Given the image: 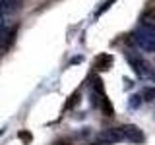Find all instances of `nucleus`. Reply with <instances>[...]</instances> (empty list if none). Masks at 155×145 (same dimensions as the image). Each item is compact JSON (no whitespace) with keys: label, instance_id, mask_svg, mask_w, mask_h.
<instances>
[{"label":"nucleus","instance_id":"4468645a","mask_svg":"<svg viewBox=\"0 0 155 145\" xmlns=\"http://www.w3.org/2000/svg\"><path fill=\"white\" fill-rule=\"evenodd\" d=\"M6 27H8V25H6V21H4V18H0V33H2Z\"/></svg>","mask_w":155,"mask_h":145},{"label":"nucleus","instance_id":"39448f33","mask_svg":"<svg viewBox=\"0 0 155 145\" xmlns=\"http://www.w3.org/2000/svg\"><path fill=\"white\" fill-rule=\"evenodd\" d=\"M113 62H114L113 54H109V52H101V54L95 58L93 68H95L97 72H107V70H110V68H113Z\"/></svg>","mask_w":155,"mask_h":145},{"label":"nucleus","instance_id":"f3484780","mask_svg":"<svg viewBox=\"0 0 155 145\" xmlns=\"http://www.w3.org/2000/svg\"><path fill=\"white\" fill-rule=\"evenodd\" d=\"M56 145H70V143H66V141H58Z\"/></svg>","mask_w":155,"mask_h":145},{"label":"nucleus","instance_id":"ddd939ff","mask_svg":"<svg viewBox=\"0 0 155 145\" xmlns=\"http://www.w3.org/2000/svg\"><path fill=\"white\" fill-rule=\"evenodd\" d=\"M140 101H143V99H140L138 95H132V97H130V106H132V108H136V106L140 105Z\"/></svg>","mask_w":155,"mask_h":145},{"label":"nucleus","instance_id":"20e7f679","mask_svg":"<svg viewBox=\"0 0 155 145\" xmlns=\"http://www.w3.org/2000/svg\"><path fill=\"white\" fill-rule=\"evenodd\" d=\"M97 139L103 141V143L113 145V143L124 141V134H122V130H120V128H109V130H103V132L97 135Z\"/></svg>","mask_w":155,"mask_h":145},{"label":"nucleus","instance_id":"2eb2a0df","mask_svg":"<svg viewBox=\"0 0 155 145\" xmlns=\"http://www.w3.org/2000/svg\"><path fill=\"white\" fill-rule=\"evenodd\" d=\"M81 60H84L81 56H76V58H72V62H70V64H78V62H81Z\"/></svg>","mask_w":155,"mask_h":145},{"label":"nucleus","instance_id":"f8f14e48","mask_svg":"<svg viewBox=\"0 0 155 145\" xmlns=\"http://www.w3.org/2000/svg\"><path fill=\"white\" fill-rule=\"evenodd\" d=\"M19 139H21V141H25V143H31L33 135L29 134V132H19Z\"/></svg>","mask_w":155,"mask_h":145},{"label":"nucleus","instance_id":"f03ea898","mask_svg":"<svg viewBox=\"0 0 155 145\" xmlns=\"http://www.w3.org/2000/svg\"><path fill=\"white\" fill-rule=\"evenodd\" d=\"M126 60H128V64L132 66V70L136 72L138 76H151V70H149V62L145 60V58L142 54H138V52H132V50H128L126 52Z\"/></svg>","mask_w":155,"mask_h":145},{"label":"nucleus","instance_id":"9b49d317","mask_svg":"<svg viewBox=\"0 0 155 145\" xmlns=\"http://www.w3.org/2000/svg\"><path fill=\"white\" fill-rule=\"evenodd\" d=\"M116 2V0H105V2H103V6H101L99 10H97V16H101V14H103L105 12V10H109L110 6H113V4Z\"/></svg>","mask_w":155,"mask_h":145},{"label":"nucleus","instance_id":"423d86ee","mask_svg":"<svg viewBox=\"0 0 155 145\" xmlns=\"http://www.w3.org/2000/svg\"><path fill=\"white\" fill-rule=\"evenodd\" d=\"M16 33H18V25L6 27L2 33H0V48H2V50H8L10 48V45H12L14 39H16Z\"/></svg>","mask_w":155,"mask_h":145},{"label":"nucleus","instance_id":"a211bd4d","mask_svg":"<svg viewBox=\"0 0 155 145\" xmlns=\"http://www.w3.org/2000/svg\"><path fill=\"white\" fill-rule=\"evenodd\" d=\"M151 79H153V81H155V72H151Z\"/></svg>","mask_w":155,"mask_h":145},{"label":"nucleus","instance_id":"dca6fc26","mask_svg":"<svg viewBox=\"0 0 155 145\" xmlns=\"http://www.w3.org/2000/svg\"><path fill=\"white\" fill-rule=\"evenodd\" d=\"M124 83H126V89H130L134 83H132V79H124Z\"/></svg>","mask_w":155,"mask_h":145},{"label":"nucleus","instance_id":"1a4fd4ad","mask_svg":"<svg viewBox=\"0 0 155 145\" xmlns=\"http://www.w3.org/2000/svg\"><path fill=\"white\" fill-rule=\"evenodd\" d=\"M142 99L145 101V103H151V101H155V87H143Z\"/></svg>","mask_w":155,"mask_h":145},{"label":"nucleus","instance_id":"f257e3e1","mask_svg":"<svg viewBox=\"0 0 155 145\" xmlns=\"http://www.w3.org/2000/svg\"><path fill=\"white\" fill-rule=\"evenodd\" d=\"M134 43L145 52H155V25H145L142 23L134 31Z\"/></svg>","mask_w":155,"mask_h":145},{"label":"nucleus","instance_id":"7ed1b4c3","mask_svg":"<svg viewBox=\"0 0 155 145\" xmlns=\"http://www.w3.org/2000/svg\"><path fill=\"white\" fill-rule=\"evenodd\" d=\"M120 130H122V134H124V141H130V143H143L145 141V135H143V132L138 128V126L126 124Z\"/></svg>","mask_w":155,"mask_h":145},{"label":"nucleus","instance_id":"6e6552de","mask_svg":"<svg viewBox=\"0 0 155 145\" xmlns=\"http://www.w3.org/2000/svg\"><path fill=\"white\" fill-rule=\"evenodd\" d=\"M142 23H145V25H153L155 23V6H149L142 14Z\"/></svg>","mask_w":155,"mask_h":145},{"label":"nucleus","instance_id":"9d476101","mask_svg":"<svg viewBox=\"0 0 155 145\" xmlns=\"http://www.w3.org/2000/svg\"><path fill=\"white\" fill-rule=\"evenodd\" d=\"M76 103H80V91H74V93L70 95V99H68V103L64 105V108L66 110H70V108H74Z\"/></svg>","mask_w":155,"mask_h":145},{"label":"nucleus","instance_id":"0eeeda50","mask_svg":"<svg viewBox=\"0 0 155 145\" xmlns=\"http://www.w3.org/2000/svg\"><path fill=\"white\" fill-rule=\"evenodd\" d=\"M23 0H0V18H4L6 14H12L16 10L21 8Z\"/></svg>","mask_w":155,"mask_h":145}]
</instances>
